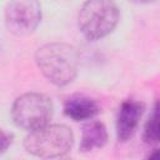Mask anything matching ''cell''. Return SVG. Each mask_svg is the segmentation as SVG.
Returning a JSON list of instances; mask_svg holds the SVG:
<instances>
[{
    "mask_svg": "<svg viewBox=\"0 0 160 160\" xmlns=\"http://www.w3.org/2000/svg\"><path fill=\"white\" fill-rule=\"evenodd\" d=\"M108 142V130L105 125L100 121L89 120L82 126L80 150L84 152L92 151L95 149H101Z\"/></svg>",
    "mask_w": 160,
    "mask_h": 160,
    "instance_id": "obj_8",
    "label": "cell"
},
{
    "mask_svg": "<svg viewBox=\"0 0 160 160\" xmlns=\"http://www.w3.org/2000/svg\"><path fill=\"white\" fill-rule=\"evenodd\" d=\"M35 62L51 84L65 86L78 76L79 52L66 42H48L36 50Z\"/></svg>",
    "mask_w": 160,
    "mask_h": 160,
    "instance_id": "obj_1",
    "label": "cell"
},
{
    "mask_svg": "<svg viewBox=\"0 0 160 160\" xmlns=\"http://www.w3.org/2000/svg\"><path fill=\"white\" fill-rule=\"evenodd\" d=\"M100 111L99 104L85 95H72L64 102V114L74 121L90 120Z\"/></svg>",
    "mask_w": 160,
    "mask_h": 160,
    "instance_id": "obj_7",
    "label": "cell"
},
{
    "mask_svg": "<svg viewBox=\"0 0 160 160\" xmlns=\"http://www.w3.org/2000/svg\"><path fill=\"white\" fill-rule=\"evenodd\" d=\"M144 104L136 100H125L116 118V135L120 141H128L136 131L144 112Z\"/></svg>",
    "mask_w": 160,
    "mask_h": 160,
    "instance_id": "obj_6",
    "label": "cell"
},
{
    "mask_svg": "<svg viewBox=\"0 0 160 160\" xmlns=\"http://www.w3.org/2000/svg\"><path fill=\"white\" fill-rule=\"evenodd\" d=\"M131 2H135V4H150L155 0H130Z\"/></svg>",
    "mask_w": 160,
    "mask_h": 160,
    "instance_id": "obj_11",
    "label": "cell"
},
{
    "mask_svg": "<svg viewBox=\"0 0 160 160\" xmlns=\"http://www.w3.org/2000/svg\"><path fill=\"white\" fill-rule=\"evenodd\" d=\"M52 116V101L41 92H25L18 96L11 106L14 124L26 131L49 124Z\"/></svg>",
    "mask_w": 160,
    "mask_h": 160,
    "instance_id": "obj_4",
    "label": "cell"
},
{
    "mask_svg": "<svg viewBox=\"0 0 160 160\" xmlns=\"http://www.w3.org/2000/svg\"><path fill=\"white\" fill-rule=\"evenodd\" d=\"M120 11L114 0H86L78 14L80 32L91 41L100 40L114 31Z\"/></svg>",
    "mask_w": 160,
    "mask_h": 160,
    "instance_id": "obj_3",
    "label": "cell"
},
{
    "mask_svg": "<svg viewBox=\"0 0 160 160\" xmlns=\"http://www.w3.org/2000/svg\"><path fill=\"white\" fill-rule=\"evenodd\" d=\"M142 138H144V141L150 145H156L159 142V106H158V102H155L152 111L145 124Z\"/></svg>",
    "mask_w": 160,
    "mask_h": 160,
    "instance_id": "obj_9",
    "label": "cell"
},
{
    "mask_svg": "<svg viewBox=\"0 0 160 160\" xmlns=\"http://www.w3.org/2000/svg\"><path fill=\"white\" fill-rule=\"evenodd\" d=\"M5 26L15 36H26L35 31L41 21L39 0H10L4 12Z\"/></svg>",
    "mask_w": 160,
    "mask_h": 160,
    "instance_id": "obj_5",
    "label": "cell"
},
{
    "mask_svg": "<svg viewBox=\"0 0 160 160\" xmlns=\"http://www.w3.org/2000/svg\"><path fill=\"white\" fill-rule=\"evenodd\" d=\"M11 141H12V135L0 129V154L5 152L9 149V146L11 145Z\"/></svg>",
    "mask_w": 160,
    "mask_h": 160,
    "instance_id": "obj_10",
    "label": "cell"
},
{
    "mask_svg": "<svg viewBox=\"0 0 160 160\" xmlns=\"http://www.w3.org/2000/svg\"><path fill=\"white\" fill-rule=\"evenodd\" d=\"M74 144L71 129L62 124H46L29 131L24 139V149L28 154L41 159H55L66 155Z\"/></svg>",
    "mask_w": 160,
    "mask_h": 160,
    "instance_id": "obj_2",
    "label": "cell"
}]
</instances>
